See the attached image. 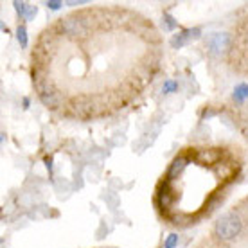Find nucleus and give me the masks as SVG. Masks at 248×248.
Returning <instances> with one entry per match:
<instances>
[{"instance_id": "1", "label": "nucleus", "mask_w": 248, "mask_h": 248, "mask_svg": "<svg viewBox=\"0 0 248 248\" xmlns=\"http://www.w3.org/2000/svg\"><path fill=\"white\" fill-rule=\"evenodd\" d=\"M241 229V219L236 216V214H229V216H225L216 227V236L219 239H230V237H234L239 232Z\"/></svg>"}]
</instances>
